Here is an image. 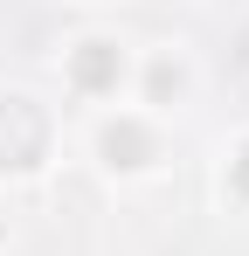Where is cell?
<instances>
[{
  "label": "cell",
  "mask_w": 249,
  "mask_h": 256,
  "mask_svg": "<svg viewBox=\"0 0 249 256\" xmlns=\"http://www.w3.org/2000/svg\"><path fill=\"white\" fill-rule=\"evenodd\" d=\"M76 76H83V84H104V76H111V56H83Z\"/></svg>",
  "instance_id": "1"
}]
</instances>
